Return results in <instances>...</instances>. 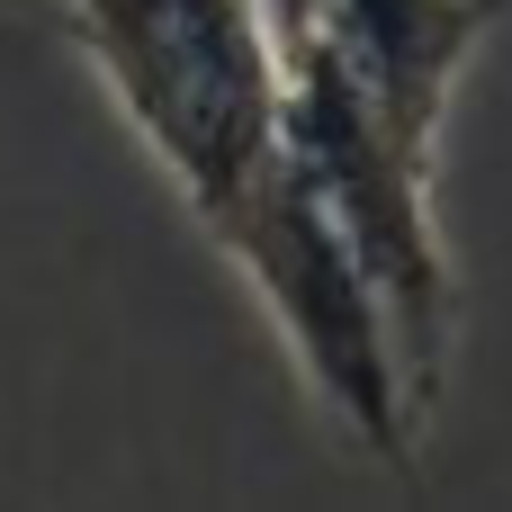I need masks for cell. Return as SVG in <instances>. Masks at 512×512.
Listing matches in <instances>:
<instances>
[{
  "label": "cell",
  "mask_w": 512,
  "mask_h": 512,
  "mask_svg": "<svg viewBox=\"0 0 512 512\" xmlns=\"http://www.w3.org/2000/svg\"><path fill=\"white\" fill-rule=\"evenodd\" d=\"M234 270L243 288L261 297L297 387L315 396V414L387 477H414L423 468V441H432V414L414 405L405 387V360H396V333H387V297L360 261V243L342 234L333 198L315 189V171L297 162V144L279 135V153L198 225Z\"/></svg>",
  "instance_id": "cell-1"
},
{
  "label": "cell",
  "mask_w": 512,
  "mask_h": 512,
  "mask_svg": "<svg viewBox=\"0 0 512 512\" xmlns=\"http://www.w3.org/2000/svg\"><path fill=\"white\" fill-rule=\"evenodd\" d=\"M63 9L135 144L207 225L288 135V63L261 0H63Z\"/></svg>",
  "instance_id": "cell-2"
}]
</instances>
